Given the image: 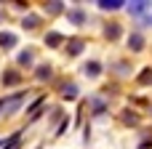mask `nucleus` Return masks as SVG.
I'll list each match as a JSON object with an SVG mask.
<instances>
[{"mask_svg": "<svg viewBox=\"0 0 152 149\" xmlns=\"http://www.w3.org/2000/svg\"><path fill=\"white\" fill-rule=\"evenodd\" d=\"M21 104H24V93L5 96V99H0V115H11V112H16Z\"/></svg>", "mask_w": 152, "mask_h": 149, "instance_id": "1", "label": "nucleus"}, {"mask_svg": "<svg viewBox=\"0 0 152 149\" xmlns=\"http://www.w3.org/2000/svg\"><path fill=\"white\" fill-rule=\"evenodd\" d=\"M128 48H131V51H142V48H144V37H142L139 32H134V35L128 37Z\"/></svg>", "mask_w": 152, "mask_h": 149, "instance_id": "2", "label": "nucleus"}, {"mask_svg": "<svg viewBox=\"0 0 152 149\" xmlns=\"http://www.w3.org/2000/svg\"><path fill=\"white\" fill-rule=\"evenodd\" d=\"M11 45H16V35H11V32H0V48H11Z\"/></svg>", "mask_w": 152, "mask_h": 149, "instance_id": "3", "label": "nucleus"}, {"mask_svg": "<svg viewBox=\"0 0 152 149\" xmlns=\"http://www.w3.org/2000/svg\"><path fill=\"white\" fill-rule=\"evenodd\" d=\"M99 5H102L104 11H118V8H123L126 3H123V0H102Z\"/></svg>", "mask_w": 152, "mask_h": 149, "instance_id": "4", "label": "nucleus"}, {"mask_svg": "<svg viewBox=\"0 0 152 149\" xmlns=\"http://www.w3.org/2000/svg\"><path fill=\"white\" fill-rule=\"evenodd\" d=\"M80 48H83V40H77V37H72V40L67 43V51H69L72 56H77V53H80Z\"/></svg>", "mask_w": 152, "mask_h": 149, "instance_id": "5", "label": "nucleus"}, {"mask_svg": "<svg viewBox=\"0 0 152 149\" xmlns=\"http://www.w3.org/2000/svg\"><path fill=\"white\" fill-rule=\"evenodd\" d=\"M61 40H64V37H61L59 32H48V35H45V43H48L51 48H56V45H59Z\"/></svg>", "mask_w": 152, "mask_h": 149, "instance_id": "6", "label": "nucleus"}, {"mask_svg": "<svg viewBox=\"0 0 152 149\" xmlns=\"http://www.w3.org/2000/svg\"><path fill=\"white\" fill-rule=\"evenodd\" d=\"M102 72V67H99V61H91V64H86V75L88 77H96Z\"/></svg>", "mask_w": 152, "mask_h": 149, "instance_id": "7", "label": "nucleus"}, {"mask_svg": "<svg viewBox=\"0 0 152 149\" xmlns=\"http://www.w3.org/2000/svg\"><path fill=\"white\" fill-rule=\"evenodd\" d=\"M61 96H64V99H75V96H77V85H72V83L64 85V88H61Z\"/></svg>", "mask_w": 152, "mask_h": 149, "instance_id": "8", "label": "nucleus"}, {"mask_svg": "<svg viewBox=\"0 0 152 149\" xmlns=\"http://www.w3.org/2000/svg\"><path fill=\"white\" fill-rule=\"evenodd\" d=\"M104 35H107V37H110V40H115V37H118V35H120V27H118V24H110V27H107V29H104Z\"/></svg>", "mask_w": 152, "mask_h": 149, "instance_id": "9", "label": "nucleus"}, {"mask_svg": "<svg viewBox=\"0 0 152 149\" xmlns=\"http://www.w3.org/2000/svg\"><path fill=\"white\" fill-rule=\"evenodd\" d=\"M13 83H19V72H8V75H3V85H13Z\"/></svg>", "mask_w": 152, "mask_h": 149, "instance_id": "10", "label": "nucleus"}, {"mask_svg": "<svg viewBox=\"0 0 152 149\" xmlns=\"http://www.w3.org/2000/svg\"><path fill=\"white\" fill-rule=\"evenodd\" d=\"M147 5H150V3H144V0H142V3H131V11H134V13H144Z\"/></svg>", "mask_w": 152, "mask_h": 149, "instance_id": "11", "label": "nucleus"}, {"mask_svg": "<svg viewBox=\"0 0 152 149\" xmlns=\"http://www.w3.org/2000/svg\"><path fill=\"white\" fill-rule=\"evenodd\" d=\"M139 83H142V85H147V83H152V69H144V72L139 75Z\"/></svg>", "mask_w": 152, "mask_h": 149, "instance_id": "12", "label": "nucleus"}, {"mask_svg": "<svg viewBox=\"0 0 152 149\" xmlns=\"http://www.w3.org/2000/svg\"><path fill=\"white\" fill-rule=\"evenodd\" d=\"M3 149H19V133H16V136H11V139L5 141V147H3Z\"/></svg>", "mask_w": 152, "mask_h": 149, "instance_id": "13", "label": "nucleus"}, {"mask_svg": "<svg viewBox=\"0 0 152 149\" xmlns=\"http://www.w3.org/2000/svg\"><path fill=\"white\" fill-rule=\"evenodd\" d=\"M37 21H40L37 16H27V19H24V27H27V29H35V27H37Z\"/></svg>", "mask_w": 152, "mask_h": 149, "instance_id": "14", "label": "nucleus"}, {"mask_svg": "<svg viewBox=\"0 0 152 149\" xmlns=\"http://www.w3.org/2000/svg\"><path fill=\"white\" fill-rule=\"evenodd\" d=\"M35 75H37V77H40V80H43V77H45V80H48V77H51V67H40V69H37V72H35Z\"/></svg>", "mask_w": 152, "mask_h": 149, "instance_id": "15", "label": "nucleus"}, {"mask_svg": "<svg viewBox=\"0 0 152 149\" xmlns=\"http://www.w3.org/2000/svg\"><path fill=\"white\" fill-rule=\"evenodd\" d=\"M29 61H32V53H29V51L19 53V64H29Z\"/></svg>", "mask_w": 152, "mask_h": 149, "instance_id": "16", "label": "nucleus"}, {"mask_svg": "<svg viewBox=\"0 0 152 149\" xmlns=\"http://www.w3.org/2000/svg\"><path fill=\"white\" fill-rule=\"evenodd\" d=\"M69 19H72L75 24H80V21H83V13H80V11H72V13H69Z\"/></svg>", "mask_w": 152, "mask_h": 149, "instance_id": "17", "label": "nucleus"}, {"mask_svg": "<svg viewBox=\"0 0 152 149\" xmlns=\"http://www.w3.org/2000/svg\"><path fill=\"white\" fill-rule=\"evenodd\" d=\"M48 11H51V13H59V11H61V3H48Z\"/></svg>", "mask_w": 152, "mask_h": 149, "instance_id": "18", "label": "nucleus"}, {"mask_svg": "<svg viewBox=\"0 0 152 149\" xmlns=\"http://www.w3.org/2000/svg\"><path fill=\"white\" fill-rule=\"evenodd\" d=\"M37 149H40V147H37Z\"/></svg>", "mask_w": 152, "mask_h": 149, "instance_id": "19", "label": "nucleus"}]
</instances>
